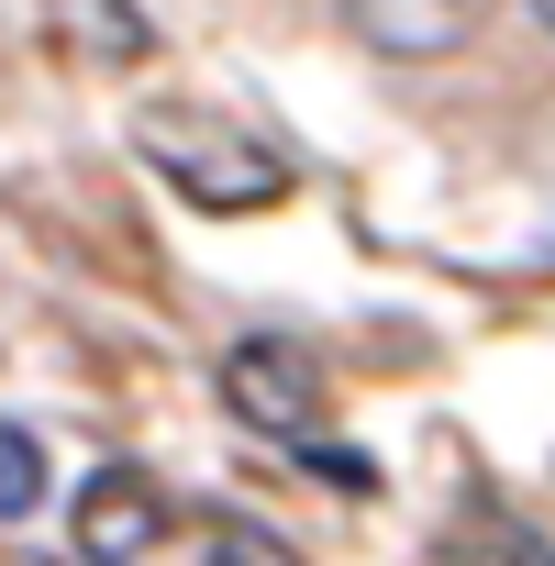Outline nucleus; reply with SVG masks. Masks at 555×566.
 Masks as SVG:
<instances>
[{
    "label": "nucleus",
    "instance_id": "1",
    "mask_svg": "<svg viewBox=\"0 0 555 566\" xmlns=\"http://www.w3.org/2000/svg\"><path fill=\"white\" fill-rule=\"evenodd\" d=\"M134 145H145V167H156L178 200H200V211H255V200L290 189V156H278L255 123H222V112H189V101H156V112L134 123Z\"/></svg>",
    "mask_w": 555,
    "mask_h": 566
},
{
    "label": "nucleus",
    "instance_id": "2",
    "mask_svg": "<svg viewBox=\"0 0 555 566\" xmlns=\"http://www.w3.org/2000/svg\"><path fill=\"white\" fill-rule=\"evenodd\" d=\"M222 400L255 422V433H312L323 422V367L301 356V345H278V334H255V345H233L222 356Z\"/></svg>",
    "mask_w": 555,
    "mask_h": 566
},
{
    "label": "nucleus",
    "instance_id": "3",
    "mask_svg": "<svg viewBox=\"0 0 555 566\" xmlns=\"http://www.w3.org/2000/svg\"><path fill=\"white\" fill-rule=\"evenodd\" d=\"M156 544H167V489L145 467L78 478V566H145Z\"/></svg>",
    "mask_w": 555,
    "mask_h": 566
},
{
    "label": "nucleus",
    "instance_id": "4",
    "mask_svg": "<svg viewBox=\"0 0 555 566\" xmlns=\"http://www.w3.org/2000/svg\"><path fill=\"white\" fill-rule=\"evenodd\" d=\"M500 0H345V34L367 56H455Z\"/></svg>",
    "mask_w": 555,
    "mask_h": 566
},
{
    "label": "nucleus",
    "instance_id": "5",
    "mask_svg": "<svg viewBox=\"0 0 555 566\" xmlns=\"http://www.w3.org/2000/svg\"><path fill=\"white\" fill-rule=\"evenodd\" d=\"M45 23L78 67H145L156 56V23L134 12V0H45Z\"/></svg>",
    "mask_w": 555,
    "mask_h": 566
},
{
    "label": "nucleus",
    "instance_id": "6",
    "mask_svg": "<svg viewBox=\"0 0 555 566\" xmlns=\"http://www.w3.org/2000/svg\"><path fill=\"white\" fill-rule=\"evenodd\" d=\"M34 500H45V444L0 422V522H34Z\"/></svg>",
    "mask_w": 555,
    "mask_h": 566
},
{
    "label": "nucleus",
    "instance_id": "7",
    "mask_svg": "<svg viewBox=\"0 0 555 566\" xmlns=\"http://www.w3.org/2000/svg\"><path fill=\"white\" fill-rule=\"evenodd\" d=\"M211 566H301L266 522H211Z\"/></svg>",
    "mask_w": 555,
    "mask_h": 566
},
{
    "label": "nucleus",
    "instance_id": "8",
    "mask_svg": "<svg viewBox=\"0 0 555 566\" xmlns=\"http://www.w3.org/2000/svg\"><path fill=\"white\" fill-rule=\"evenodd\" d=\"M533 23H544V34H555V0H533Z\"/></svg>",
    "mask_w": 555,
    "mask_h": 566
}]
</instances>
